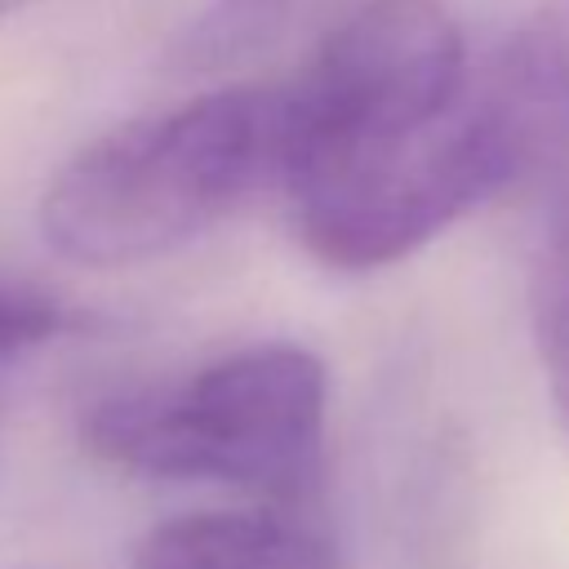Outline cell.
Instances as JSON below:
<instances>
[{
	"label": "cell",
	"instance_id": "obj_4",
	"mask_svg": "<svg viewBox=\"0 0 569 569\" xmlns=\"http://www.w3.org/2000/svg\"><path fill=\"white\" fill-rule=\"evenodd\" d=\"M476 71L440 0H365L280 89V169L418 129L462 102Z\"/></svg>",
	"mask_w": 569,
	"mask_h": 569
},
{
	"label": "cell",
	"instance_id": "obj_9",
	"mask_svg": "<svg viewBox=\"0 0 569 569\" xmlns=\"http://www.w3.org/2000/svg\"><path fill=\"white\" fill-rule=\"evenodd\" d=\"M31 0H0V18H9V13H18V9H27Z\"/></svg>",
	"mask_w": 569,
	"mask_h": 569
},
{
	"label": "cell",
	"instance_id": "obj_2",
	"mask_svg": "<svg viewBox=\"0 0 569 569\" xmlns=\"http://www.w3.org/2000/svg\"><path fill=\"white\" fill-rule=\"evenodd\" d=\"M276 169L280 89H213L80 147L40 196V236L80 267L151 262L276 187Z\"/></svg>",
	"mask_w": 569,
	"mask_h": 569
},
{
	"label": "cell",
	"instance_id": "obj_1",
	"mask_svg": "<svg viewBox=\"0 0 569 569\" xmlns=\"http://www.w3.org/2000/svg\"><path fill=\"white\" fill-rule=\"evenodd\" d=\"M569 116L551 44L520 49L476 76L445 116L293 169L280 187L302 244L338 271H373L449 231L502 191Z\"/></svg>",
	"mask_w": 569,
	"mask_h": 569
},
{
	"label": "cell",
	"instance_id": "obj_5",
	"mask_svg": "<svg viewBox=\"0 0 569 569\" xmlns=\"http://www.w3.org/2000/svg\"><path fill=\"white\" fill-rule=\"evenodd\" d=\"M138 569H329V556L271 511H191L142 538Z\"/></svg>",
	"mask_w": 569,
	"mask_h": 569
},
{
	"label": "cell",
	"instance_id": "obj_6",
	"mask_svg": "<svg viewBox=\"0 0 569 569\" xmlns=\"http://www.w3.org/2000/svg\"><path fill=\"white\" fill-rule=\"evenodd\" d=\"M533 333L538 356L556 396V409L569 427V200L560 204L533 267Z\"/></svg>",
	"mask_w": 569,
	"mask_h": 569
},
{
	"label": "cell",
	"instance_id": "obj_8",
	"mask_svg": "<svg viewBox=\"0 0 569 569\" xmlns=\"http://www.w3.org/2000/svg\"><path fill=\"white\" fill-rule=\"evenodd\" d=\"M71 325H76V316L58 298L31 293V289H0V369L18 356L44 347L49 338H58Z\"/></svg>",
	"mask_w": 569,
	"mask_h": 569
},
{
	"label": "cell",
	"instance_id": "obj_7",
	"mask_svg": "<svg viewBox=\"0 0 569 569\" xmlns=\"http://www.w3.org/2000/svg\"><path fill=\"white\" fill-rule=\"evenodd\" d=\"M298 0H213L196 22L182 31L173 58L187 71H209L227 67L240 53L258 49L293 9Z\"/></svg>",
	"mask_w": 569,
	"mask_h": 569
},
{
	"label": "cell",
	"instance_id": "obj_3",
	"mask_svg": "<svg viewBox=\"0 0 569 569\" xmlns=\"http://www.w3.org/2000/svg\"><path fill=\"white\" fill-rule=\"evenodd\" d=\"M329 378L293 342L240 347L182 382L93 400L84 445L133 476L204 480L249 493H302L325 445Z\"/></svg>",
	"mask_w": 569,
	"mask_h": 569
}]
</instances>
